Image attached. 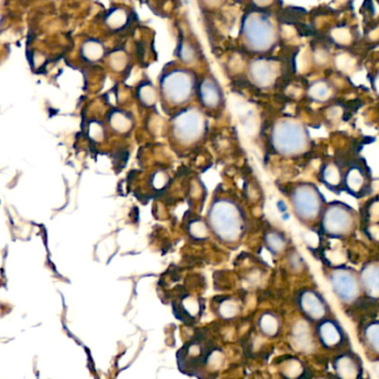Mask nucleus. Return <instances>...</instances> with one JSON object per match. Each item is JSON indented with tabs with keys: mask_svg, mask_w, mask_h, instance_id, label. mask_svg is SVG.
<instances>
[{
	"mask_svg": "<svg viewBox=\"0 0 379 379\" xmlns=\"http://www.w3.org/2000/svg\"><path fill=\"white\" fill-rule=\"evenodd\" d=\"M379 325L378 321L369 323L364 330L365 341H367L374 353H378L379 346Z\"/></svg>",
	"mask_w": 379,
	"mask_h": 379,
	"instance_id": "8",
	"label": "nucleus"
},
{
	"mask_svg": "<svg viewBox=\"0 0 379 379\" xmlns=\"http://www.w3.org/2000/svg\"><path fill=\"white\" fill-rule=\"evenodd\" d=\"M335 373L339 379H358L360 376V365L358 359L352 354H344L336 358L334 363Z\"/></svg>",
	"mask_w": 379,
	"mask_h": 379,
	"instance_id": "5",
	"label": "nucleus"
},
{
	"mask_svg": "<svg viewBox=\"0 0 379 379\" xmlns=\"http://www.w3.org/2000/svg\"><path fill=\"white\" fill-rule=\"evenodd\" d=\"M379 268L377 264H368L363 268L360 276V289L367 294L369 298L377 299L379 295Z\"/></svg>",
	"mask_w": 379,
	"mask_h": 379,
	"instance_id": "4",
	"label": "nucleus"
},
{
	"mask_svg": "<svg viewBox=\"0 0 379 379\" xmlns=\"http://www.w3.org/2000/svg\"><path fill=\"white\" fill-rule=\"evenodd\" d=\"M259 327L265 335L273 337L280 332V321L275 315L264 314L259 319Z\"/></svg>",
	"mask_w": 379,
	"mask_h": 379,
	"instance_id": "6",
	"label": "nucleus"
},
{
	"mask_svg": "<svg viewBox=\"0 0 379 379\" xmlns=\"http://www.w3.org/2000/svg\"><path fill=\"white\" fill-rule=\"evenodd\" d=\"M318 339L326 348H337L345 341V332L341 325L334 319H323L318 323Z\"/></svg>",
	"mask_w": 379,
	"mask_h": 379,
	"instance_id": "3",
	"label": "nucleus"
},
{
	"mask_svg": "<svg viewBox=\"0 0 379 379\" xmlns=\"http://www.w3.org/2000/svg\"><path fill=\"white\" fill-rule=\"evenodd\" d=\"M298 305L300 310L310 321H323L326 317L328 306L321 294L316 291L305 289L302 291L298 298Z\"/></svg>",
	"mask_w": 379,
	"mask_h": 379,
	"instance_id": "2",
	"label": "nucleus"
},
{
	"mask_svg": "<svg viewBox=\"0 0 379 379\" xmlns=\"http://www.w3.org/2000/svg\"><path fill=\"white\" fill-rule=\"evenodd\" d=\"M239 313V305L232 298L223 299L218 305V314L221 315V317L226 318V319L236 317Z\"/></svg>",
	"mask_w": 379,
	"mask_h": 379,
	"instance_id": "9",
	"label": "nucleus"
},
{
	"mask_svg": "<svg viewBox=\"0 0 379 379\" xmlns=\"http://www.w3.org/2000/svg\"><path fill=\"white\" fill-rule=\"evenodd\" d=\"M293 337H294V344L298 347V350H304L312 344L310 332L305 323H299L295 327Z\"/></svg>",
	"mask_w": 379,
	"mask_h": 379,
	"instance_id": "7",
	"label": "nucleus"
},
{
	"mask_svg": "<svg viewBox=\"0 0 379 379\" xmlns=\"http://www.w3.org/2000/svg\"><path fill=\"white\" fill-rule=\"evenodd\" d=\"M103 46L100 42H86L83 47V55L89 60H97L103 56Z\"/></svg>",
	"mask_w": 379,
	"mask_h": 379,
	"instance_id": "10",
	"label": "nucleus"
},
{
	"mask_svg": "<svg viewBox=\"0 0 379 379\" xmlns=\"http://www.w3.org/2000/svg\"><path fill=\"white\" fill-rule=\"evenodd\" d=\"M330 285L338 299L343 303L355 302L360 295V282L354 271L347 268H338L332 271L330 277Z\"/></svg>",
	"mask_w": 379,
	"mask_h": 379,
	"instance_id": "1",
	"label": "nucleus"
}]
</instances>
